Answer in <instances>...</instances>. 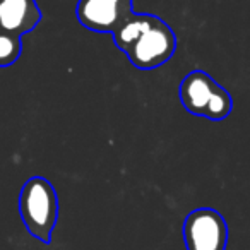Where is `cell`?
Listing matches in <instances>:
<instances>
[{
  "label": "cell",
  "mask_w": 250,
  "mask_h": 250,
  "mask_svg": "<svg viewBox=\"0 0 250 250\" xmlns=\"http://www.w3.org/2000/svg\"><path fill=\"white\" fill-rule=\"evenodd\" d=\"M19 214L28 233L42 243L52 242V233L59 218V197L46 178L31 177L19 195Z\"/></svg>",
  "instance_id": "cell-1"
},
{
  "label": "cell",
  "mask_w": 250,
  "mask_h": 250,
  "mask_svg": "<svg viewBox=\"0 0 250 250\" xmlns=\"http://www.w3.org/2000/svg\"><path fill=\"white\" fill-rule=\"evenodd\" d=\"M178 96L188 113L214 122L225 120L233 108L228 91L204 70L188 72L178 86Z\"/></svg>",
  "instance_id": "cell-2"
},
{
  "label": "cell",
  "mask_w": 250,
  "mask_h": 250,
  "mask_svg": "<svg viewBox=\"0 0 250 250\" xmlns=\"http://www.w3.org/2000/svg\"><path fill=\"white\" fill-rule=\"evenodd\" d=\"M177 50V36L173 29L158 16L153 22L136 38V42L125 52L136 69L153 70L163 65L175 55Z\"/></svg>",
  "instance_id": "cell-3"
},
{
  "label": "cell",
  "mask_w": 250,
  "mask_h": 250,
  "mask_svg": "<svg viewBox=\"0 0 250 250\" xmlns=\"http://www.w3.org/2000/svg\"><path fill=\"white\" fill-rule=\"evenodd\" d=\"M184 242L187 250H226L228 225L216 209H194L184 221Z\"/></svg>",
  "instance_id": "cell-4"
},
{
  "label": "cell",
  "mask_w": 250,
  "mask_h": 250,
  "mask_svg": "<svg viewBox=\"0 0 250 250\" xmlns=\"http://www.w3.org/2000/svg\"><path fill=\"white\" fill-rule=\"evenodd\" d=\"M132 14V0H79L76 7L81 26L94 33H113Z\"/></svg>",
  "instance_id": "cell-5"
},
{
  "label": "cell",
  "mask_w": 250,
  "mask_h": 250,
  "mask_svg": "<svg viewBox=\"0 0 250 250\" xmlns=\"http://www.w3.org/2000/svg\"><path fill=\"white\" fill-rule=\"evenodd\" d=\"M42 21L36 0H0V31L21 38Z\"/></svg>",
  "instance_id": "cell-6"
},
{
  "label": "cell",
  "mask_w": 250,
  "mask_h": 250,
  "mask_svg": "<svg viewBox=\"0 0 250 250\" xmlns=\"http://www.w3.org/2000/svg\"><path fill=\"white\" fill-rule=\"evenodd\" d=\"M153 19H154L153 14H136L134 12L132 16H129L111 33L113 35V43L117 45V48L122 50L124 53L127 52L129 46L136 42L137 36L153 22Z\"/></svg>",
  "instance_id": "cell-7"
},
{
  "label": "cell",
  "mask_w": 250,
  "mask_h": 250,
  "mask_svg": "<svg viewBox=\"0 0 250 250\" xmlns=\"http://www.w3.org/2000/svg\"><path fill=\"white\" fill-rule=\"evenodd\" d=\"M22 53V42L19 36L0 31V69L18 62Z\"/></svg>",
  "instance_id": "cell-8"
}]
</instances>
